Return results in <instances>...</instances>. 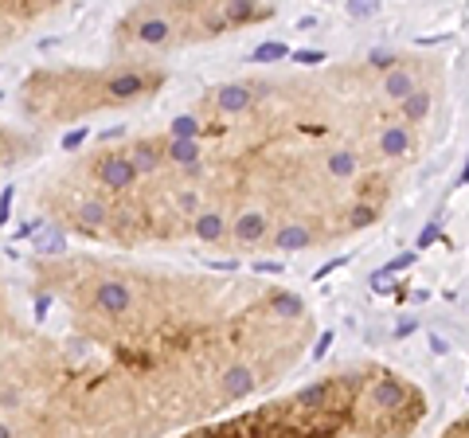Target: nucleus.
Segmentation results:
<instances>
[{
  "label": "nucleus",
  "mask_w": 469,
  "mask_h": 438,
  "mask_svg": "<svg viewBox=\"0 0 469 438\" xmlns=\"http://www.w3.org/2000/svg\"><path fill=\"white\" fill-rule=\"evenodd\" d=\"M438 438H469V418H458L454 427H446Z\"/></svg>",
  "instance_id": "obj_7"
},
{
  "label": "nucleus",
  "mask_w": 469,
  "mask_h": 438,
  "mask_svg": "<svg viewBox=\"0 0 469 438\" xmlns=\"http://www.w3.org/2000/svg\"><path fill=\"white\" fill-rule=\"evenodd\" d=\"M422 415L426 395L410 379L383 364H360L176 438H410Z\"/></svg>",
  "instance_id": "obj_3"
},
{
  "label": "nucleus",
  "mask_w": 469,
  "mask_h": 438,
  "mask_svg": "<svg viewBox=\"0 0 469 438\" xmlns=\"http://www.w3.org/2000/svg\"><path fill=\"white\" fill-rule=\"evenodd\" d=\"M360 75H270L208 86L160 130L121 133L51 165L31 199L59 231L114 255L200 243L301 250L380 211L376 118ZM407 130L376 149L399 160Z\"/></svg>",
  "instance_id": "obj_1"
},
{
  "label": "nucleus",
  "mask_w": 469,
  "mask_h": 438,
  "mask_svg": "<svg viewBox=\"0 0 469 438\" xmlns=\"http://www.w3.org/2000/svg\"><path fill=\"white\" fill-rule=\"evenodd\" d=\"M169 82L164 63L118 59L102 67H43L20 82V118L31 133L90 118L98 110H121L153 98Z\"/></svg>",
  "instance_id": "obj_4"
},
{
  "label": "nucleus",
  "mask_w": 469,
  "mask_h": 438,
  "mask_svg": "<svg viewBox=\"0 0 469 438\" xmlns=\"http://www.w3.org/2000/svg\"><path fill=\"white\" fill-rule=\"evenodd\" d=\"M274 8L262 4H137L114 24V55L137 63H157L153 55L220 40L223 31L262 20Z\"/></svg>",
  "instance_id": "obj_5"
},
{
  "label": "nucleus",
  "mask_w": 469,
  "mask_h": 438,
  "mask_svg": "<svg viewBox=\"0 0 469 438\" xmlns=\"http://www.w3.org/2000/svg\"><path fill=\"white\" fill-rule=\"evenodd\" d=\"M20 286L90 411L130 438H176L266 391L313 333L286 286L141 255H28Z\"/></svg>",
  "instance_id": "obj_2"
},
{
  "label": "nucleus",
  "mask_w": 469,
  "mask_h": 438,
  "mask_svg": "<svg viewBox=\"0 0 469 438\" xmlns=\"http://www.w3.org/2000/svg\"><path fill=\"white\" fill-rule=\"evenodd\" d=\"M51 12L55 8H51V4H40V0H31V4H8V0H0V51L12 47L28 28L47 20Z\"/></svg>",
  "instance_id": "obj_6"
}]
</instances>
